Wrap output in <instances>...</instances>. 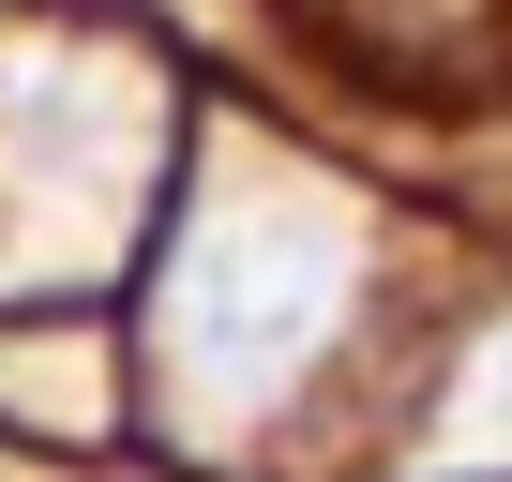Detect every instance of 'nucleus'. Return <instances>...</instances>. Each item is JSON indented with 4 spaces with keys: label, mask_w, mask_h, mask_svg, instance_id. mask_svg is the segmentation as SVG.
I'll use <instances>...</instances> for the list:
<instances>
[{
    "label": "nucleus",
    "mask_w": 512,
    "mask_h": 482,
    "mask_svg": "<svg viewBox=\"0 0 512 482\" xmlns=\"http://www.w3.org/2000/svg\"><path fill=\"white\" fill-rule=\"evenodd\" d=\"M362 302V211L332 181H302L287 151H211L181 181V241L151 287V347H166V422L196 437H256L287 422L302 377L332 362Z\"/></svg>",
    "instance_id": "1"
},
{
    "label": "nucleus",
    "mask_w": 512,
    "mask_h": 482,
    "mask_svg": "<svg viewBox=\"0 0 512 482\" xmlns=\"http://www.w3.org/2000/svg\"><path fill=\"white\" fill-rule=\"evenodd\" d=\"M181 121L151 61L91 31H0V302H61L136 257V211L166 196Z\"/></svg>",
    "instance_id": "2"
},
{
    "label": "nucleus",
    "mask_w": 512,
    "mask_h": 482,
    "mask_svg": "<svg viewBox=\"0 0 512 482\" xmlns=\"http://www.w3.org/2000/svg\"><path fill=\"white\" fill-rule=\"evenodd\" d=\"M287 31L317 76H347L362 106H497L512 91V0H287Z\"/></svg>",
    "instance_id": "3"
},
{
    "label": "nucleus",
    "mask_w": 512,
    "mask_h": 482,
    "mask_svg": "<svg viewBox=\"0 0 512 482\" xmlns=\"http://www.w3.org/2000/svg\"><path fill=\"white\" fill-rule=\"evenodd\" d=\"M422 467H437V482H497V467H512V332L467 347V392L422 422Z\"/></svg>",
    "instance_id": "4"
}]
</instances>
